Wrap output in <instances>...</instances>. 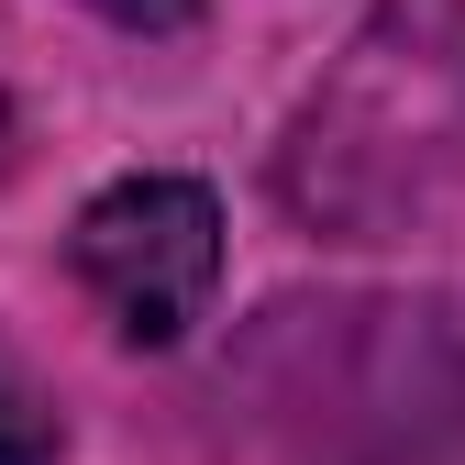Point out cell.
I'll list each match as a JSON object with an SVG mask.
<instances>
[{"label":"cell","instance_id":"6da1fadb","mask_svg":"<svg viewBox=\"0 0 465 465\" xmlns=\"http://www.w3.org/2000/svg\"><path fill=\"white\" fill-rule=\"evenodd\" d=\"M454 166H465V0H388L355 34V55L311 89L277 189L300 222L377 244L443 200Z\"/></svg>","mask_w":465,"mask_h":465},{"label":"cell","instance_id":"277c9868","mask_svg":"<svg viewBox=\"0 0 465 465\" xmlns=\"http://www.w3.org/2000/svg\"><path fill=\"white\" fill-rule=\"evenodd\" d=\"M123 34H178V23H200V0H100Z\"/></svg>","mask_w":465,"mask_h":465},{"label":"cell","instance_id":"3957f363","mask_svg":"<svg viewBox=\"0 0 465 465\" xmlns=\"http://www.w3.org/2000/svg\"><path fill=\"white\" fill-rule=\"evenodd\" d=\"M55 454V411L34 399V377L0 355V465H45Z\"/></svg>","mask_w":465,"mask_h":465},{"label":"cell","instance_id":"5b68a950","mask_svg":"<svg viewBox=\"0 0 465 465\" xmlns=\"http://www.w3.org/2000/svg\"><path fill=\"white\" fill-rule=\"evenodd\" d=\"M0 166H12V100H0Z\"/></svg>","mask_w":465,"mask_h":465},{"label":"cell","instance_id":"7a4b0ae2","mask_svg":"<svg viewBox=\"0 0 465 465\" xmlns=\"http://www.w3.org/2000/svg\"><path fill=\"white\" fill-rule=\"evenodd\" d=\"M67 266L123 343H178L222 288V211L200 178H111L67 232Z\"/></svg>","mask_w":465,"mask_h":465}]
</instances>
